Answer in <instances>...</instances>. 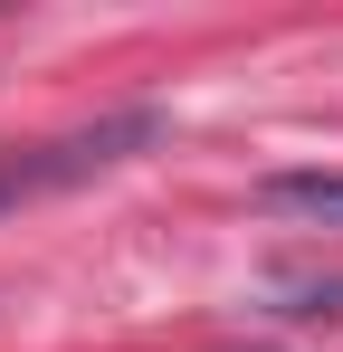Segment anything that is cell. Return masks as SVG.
Wrapping results in <instances>:
<instances>
[{
	"label": "cell",
	"instance_id": "obj_1",
	"mask_svg": "<svg viewBox=\"0 0 343 352\" xmlns=\"http://www.w3.org/2000/svg\"><path fill=\"white\" fill-rule=\"evenodd\" d=\"M258 200H267V210H295V219L343 229V172H267V181H258Z\"/></svg>",
	"mask_w": 343,
	"mask_h": 352
}]
</instances>
